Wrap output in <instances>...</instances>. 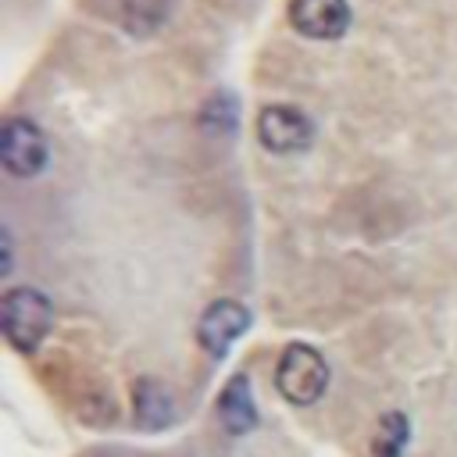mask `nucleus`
<instances>
[{"mask_svg": "<svg viewBox=\"0 0 457 457\" xmlns=\"http://www.w3.org/2000/svg\"><path fill=\"white\" fill-rule=\"evenodd\" d=\"M275 389L282 400L307 407L328 389V361L311 343H289L275 364Z\"/></svg>", "mask_w": 457, "mask_h": 457, "instance_id": "obj_2", "label": "nucleus"}, {"mask_svg": "<svg viewBox=\"0 0 457 457\" xmlns=\"http://www.w3.org/2000/svg\"><path fill=\"white\" fill-rule=\"evenodd\" d=\"M250 328V311L239 303V300H214L207 303V311L200 314V325H196V343L211 353V357H225L232 350V343Z\"/></svg>", "mask_w": 457, "mask_h": 457, "instance_id": "obj_5", "label": "nucleus"}, {"mask_svg": "<svg viewBox=\"0 0 457 457\" xmlns=\"http://www.w3.org/2000/svg\"><path fill=\"white\" fill-rule=\"evenodd\" d=\"M132 407H136V421L150 432L164 428L175 418V396L161 378H139L132 386Z\"/></svg>", "mask_w": 457, "mask_h": 457, "instance_id": "obj_8", "label": "nucleus"}, {"mask_svg": "<svg viewBox=\"0 0 457 457\" xmlns=\"http://www.w3.org/2000/svg\"><path fill=\"white\" fill-rule=\"evenodd\" d=\"M218 421L232 436H246L250 428H257V403H253L246 375H232L225 382V389L218 396Z\"/></svg>", "mask_w": 457, "mask_h": 457, "instance_id": "obj_7", "label": "nucleus"}, {"mask_svg": "<svg viewBox=\"0 0 457 457\" xmlns=\"http://www.w3.org/2000/svg\"><path fill=\"white\" fill-rule=\"evenodd\" d=\"M200 125L211 132H232L236 129V100L218 93L204 111H200Z\"/></svg>", "mask_w": 457, "mask_h": 457, "instance_id": "obj_10", "label": "nucleus"}, {"mask_svg": "<svg viewBox=\"0 0 457 457\" xmlns=\"http://www.w3.org/2000/svg\"><path fill=\"white\" fill-rule=\"evenodd\" d=\"M257 139L268 154H300L314 139V125L300 107L271 104L257 114Z\"/></svg>", "mask_w": 457, "mask_h": 457, "instance_id": "obj_4", "label": "nucleus"}, {"mask_svg": "<svg viewBox=\"0 0 457 457\" xmlns=\"http://www.w3.org/2000/svg\"><path fill=\"white\" fill-rule=\"evenodd\" d=\"M411 443V421L400 411H389L378 418V428L371 436V453L375 457H403Z\"/></svg>", "mask_w": 457, "mask_h": 457, "instance_id": "obj_9", "label": "nucleus"}, {"mask_svg": "<svg viewBox=\"0 0 457 457\" xmlns=\"http://www.w3.org/2000/svg\"><path fill=\"white\" fill-rule=\"evenodd\" d=\"M289 25L307 39H339L350 29L346 0H289Z\"/></svg>", "mask_w": 457, "mask_h": 457, "instance_id": "obj_6", "label": "nucleus"}, {"mask_svg": "<svg viewBox=\"0 0 457 457\" xmlns=\"http://www.w3.org/2000/svg\"><path fill=\"white\" fill-rule=\"evenodd\" d=\"M0 328H4V339L18 353L39 350V343L54 328V303H50V296L39 293L36 286H11L0 296Z\"/></svg>", "mask_w": 457, "mask_h": 457, "instance_id": "obj_1", "label": "nucleus"}, {"mask_svg": "<svg viewBox=\"0 0 457 457\" xmlns=\"http://www.w3.org/2000/svg\"><path fill=\"white\" fill-rule=\"evenodd\" d=\"M50 161V143L32 118L11 114L0 125V164L11 179H36Z\"/></svg>", "mask_w": 457, "mask_h": 457, "instance_id": "obj_3", "label": "nucleus"}, {"mask_svg": "<svg viewBox=\"0 0 457 457\" xmlns=\"http://www.w3.org/2000/svg\"><path fill=\"white\" fill-rule=\"evenodd\" d=\"M0 246H4V250H0V257H4V261H0V275L7 278V275H11V264H14V243H11V228H7V225L0 228Z\"/></svg>", "mask_w": 457, "mask_h": 457, "instance_id": "obj_11", "label": "nucleus"}]
</instances>
